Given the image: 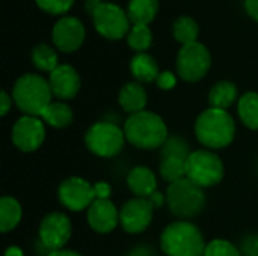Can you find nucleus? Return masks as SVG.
<instances>
[{
  "label": "nucleus",
  "mask_w": 258,
  "mask_h": 256,
  "mask_svg": "<svg viewBox=\"0 0 258 256\" xmlns=\"http://www.w3.org/2000/svg\"><path fill=\"white\" fill-rule=\"evenodd\" d=\"M124 133L125 139L141 149H156L168 140V128L163 119L147 110L130 115Z\"/></svg>",
  "instance_id": "f257e3e1"
},
{
  "label": "nucleus",
  "mask_w": 258,
  "mask_h": 256,
  "mask_svg": "<svg viewBox=\"0 0 258 256\" xmlns=\"http://www.w3.org/2000/svg\"><path fill=\"white\" fill-rule=\"evenodd\" d=\"M195 133L198 140L212 149H221L228 146L236 134V124L227 110L207 109L204 110L195 124Z\"/></svg>",
  "instance_id": "f03ea898"
},
{
  "label": "nucleus",
  "mask_w": 258,
  "mask_h": 256,
  "mask_svg": "<svg viewBox=\"0 0 258 256\" xmlns=\"http://www.w3.org/2000/svg\"><path fill=\"white\" fill-rule=\"evenodd\" d=\"M160 247L168 256H204L206 241L201 231L190 222H174L165 228Z\"/></svg>",
  "instance_id": "7ed1b4c3"
},
{
  "label": "nucleus",
  "mask_w": 258,
  "mask_h": 256,
  "mask_svg": "<svg viewBox=\"0 0 258 256\" xmlns=\"http://www.w3.org/2000/svg\"><path fill=\"white\" fill-rule=\"evenodd\" d=\"M50 83L36 74H26L20 77L14 86L12 98L17 107L29 116L41 118L44 110L51 104Z\"/></svg>",
  "instance_id": "20e7f679"
},
{
  "label": "nucleus",
  "mask_w": 258,
  "mask_h": 256,
  "mask_svg": "<svg viewBox=\"0 0 258 256\" xmlns=\"http://www.w3.org/2000/svg\"><path fill=\"white\" fill-rule=\"evenodd\" d=\"M166 202L172 214L181 219H189L203 211L206 207L204 189L184 178L169 184L166 192Z\"/></svg>",
  "instance_id": "39448f33"
},
{
  "label": "nucleus",
  "mask_w": 258,
  "mask_h": 256,
  "mask_svg": "<svg viewBox=\"0 0 258 256\" xmlns=\"http://www.w3.org/2000/svg\"><path fill=\"white\" fill-rule=\"evenodd\" d=\"M186 178L201 189L213 187L224 178V163L210 151H194L186 160Z\"/></svg>",
  "instance_id": "423d86ee"
},
{
  "label": "nucleus",
  "mask_w": 258,
  "mask_h": 256,
  "mask_svg": "<svg viewBox=\"0 0 258 256\" xmlns=\"http://www.w3.org/2000/svg\"><path fill=\"white\" fill-rule=\"evenodd\" d=\"M125 133L112 122H97L85 134L88 149L98 157H115L124 148Z\"/></svg>",
  "instance_id": "0eeeda50"
},
{
  "label": "nucleus",
  "mask_w": 258,
  "mask_h": 256,
  "mask_svg": "<svg viewBox=\"0 0 258 256\" xmlns=\"http://www.w3.org/2000/svg\"><path fill=\"white\" fill-rule=\"evenodd\" d=\"M212 59L209 50L198 42L183 45V48L178 53L177 57V69L181 78L187 81H198L201 80L209 68H210Z\"/></svg>",
  "instance_id": "6e6552de"
},
{
  "label": "nucleus",
  "mask_w": 258,
  "mask_h": 256,
  "mask_svg": "<svg viewBox=\"0 0 258 256\" xmlns=\"http://www.w3.org/2000/svg\"><path fill=\"white\" fill-rule=\"evenodd\" d=\"M92 17L97 30L109 39H119L128 32L130 18L113 3H98Z\"/></svg>",
  "instance_id": "1a4fd4ad"
},
{
  "label": "nucleus",
  "mask_w": 258,
  "mask_h": 256,
  "mask_svg": "<svg viewBox=\"0 0 258 256\" xmlns=\"http://www.w3.org/2000/svg\"><path fill=\"white\" fill-rule=\"evenodd\" d=\"M154 204L150 198H135L128 201L119 211V223L128 234H139L145 231L154 213Z\"/></svg>",
  "instance_id": "9d476101"
},
{
  "label": "nucleus",
  "mask_w": 258,
  "mask_h": 256,
  "mask_svg": "<svg viewBox=\"0 0 258 256\" xmlns=\"http://www.w3.org/2000/svg\"><path fill=\"white\" fill-rule=\"evenodd\" d=\"M57 195L62 205L71 211H82L85 208H89L97 199L94 186L79 177L65 180L59 186Z\"/></svg>",
  "instance_id": "9b49d317"
},
{
  "label": "nucleus",
  "mask_w": 258,
  "mask_h": 256,
  "mask_svg": "<svg viewBox=\"0 0 258 256\" xmlns=\"http://www.w3.org/2000/svg\"><path fill=\"white\" fill-rule=\"evenodd\" d=\"M45 139L44 122L36 116H23L20 118L12 128V142L14 145L24 152L36 151Z\"/></svg>",
  "instance_id": "f8f14e48"
},
{
  "label": "nucleus",
  "mask_w": 258,
  "mask_h": 256,
  "mask_svg": "<svg viewBox=\"0 0 258 256\" xmlns=\"http://www.w3.org/2000/svg\"><path fill=\"white\" fill-rule=\"evenodd\" d=\"M73 232L70 219L62 213H51L45 216L39 226L41 243L53 250H60L68 243Z\"/></svg>",
  "instance_id": "ddd939ff"
},
{
  "label": "nucleus",
  "mask_w": 258,
  "mask_h": 256,
  "mask_svg": "<svg viewBox=\"0 0 258 256\" xmlns=\"http://www.w3.org/2000/svg\"><path fill=\"white\" fill-rule=\"evenodd\" d=\"M88 222L95 232L109 234L119 223V211L110 199H95L88 208Z\"/></svg>",
  "instance_id": "4468645a"
},
{
  "label": "nucleus",
  "mask_w": 258,
  "mask_h": 256,
  "mask_svg": "<svg viewBox=\"0 0 258 256\" xmlns=\"http://www.w3.org/2000/svg\"><path fill=\"white\" fill-rule=\"evenodd\" d=\"M85 39L83 24L73 17L62 18L56 23L53 29V41L56 47L62 51H74L77 50Z\"/></svg>",
  "instance_id": "2eb2a0df"
},
{
  "label": "nucleus",
  "mask_w": 258,
  "mask_h": 256,
  "mask_svg": "<svg viewBox=\"0 0 258 256\" xmlns=\"http://www.w3.org/2000/svg\"><path fill=\"white\" fill-rule=\"evenodd\" d=\"M50 88L54 97L60 100H71L80 89V77L70 65H59L50 72Z\"/></svg>",
  "instance_id": "dca6fc26"
},
{
  "label": "nucleus",
  "mask_w": 258,
  "mask_h": 256,
  "mask_svg": "<svg viewBox=\"0 0 258 256\" xmlns=\"http://www.w3.org/2000/svg\"><path fill=\"white\" fill-rule=\"evenodd\" d=\"M128 189L138 196V198H150L157 192V180L153 170H150L145 166H138L133 170H130L127 177Z\"/></svg>",
  "instance_id": "f3484780"
},
{
  "label": "nucleus",
  "mask_w": 258,
  "mask_h": 256,
  "mask_svg": "<svg viewBox=\"0 0 258 256\" xmlns=\"http://www.w3.org/2000/svg\"><path fill=\"white\" fill-rule=\"evenodd\" d=\"M119 104L130 115L139 113L147 106V92L139 83H128L119 92Z\"/></svg>",
  "instance_id": "a211bd4d"
},
{
  "label": "nucleus",
  "mask_w": 258,
  "mask_h": 256,
  "mask_svg": "<svg viewBox=\"0 0 258 256\" xmlns=\"http://www.w3.org/2000/svg\"><path fill=\"white\" fill-rule=\"evenodd\" d=\"M130 69H132L135 78L142 83H151V81L157 80V77H159V66L156 63V60L151 56L144 54V53H141L132 59Z\"/></svg>",
  "instance_id": "6ab92c4d"
},
{
  "label": "nucleus",
  "mask_w": 258,
  "mask_h": 256,
  "mask_svg": "<svg viewBox=\"0 0 258 256\" xmlns=\"http://www.w3.org/2000/svg\"><path fill=\"white\" fill-rule=\"evenodd\" d=\"M159 2L157 0H130L128 3V18L133 24H145L151 23L157 14Z\"/></svg>",
  "instance_id": "aec40b11"
},
{
  "label": "nucleus",
  "mask_w": 258,
  "mask_h": 256,
  "mask_svg": "<svg viewBox=\"0 0 258 256\" xmlns=\"http://www.w3.org/2000/svg\"><path fill=\"white\" fill-rule=\"evenodd\" d=\"M236 98H237V88L230 81L216 83L209 94V101L212 107L221 110L228 109L236 101Z\"/></svg>",
  "instance_id": "412c9836"
},
{
  "label": "nucleus",
  "mask_w": 258,
  "mask_h": 256,
  "mask_svg": "<svg viewBox=\"0 0 258 256\" xmlns=\"http://www.w3.org/2000/svg\"><path fill=\"white\" fill-rule=\"evenodd\" d=\"M21 220V207L20 204L9 196L0 199V229L2 232L12 231Z\"/></svg>",
  "instance_id": "4be33fe9"
},
{
  "label": "nucleus",
  "mask_w": 258,
  "mask_h": 256,
  "mask_svg": "<svg viewBox=\"0 0 258 256\" xmlns=\"http://www.w3.org/2000/svg\"><path fill=\"white\" fill-rule=\"evenodd\" d=\"M41 119L50 127L65 128L73 122V110L65 103H51L41 115Z\"/></svg>",
  "instance_id": "5701e85b"
},
{
  "label": "nucleus",
  "mask_w": 258,
  "mask_h": 256,
  "mask_svg": "<svg viewBox=\"0 0 258 256\" xmlns=\"http://www.w3.org/2000/svg\"><path fill=\"white\" fill-rule=\"evenodd\" d=\"M239 116L242 122L251 128L258 130V94L255 92H248L239 100Z\"/></svg>",
  "instance_id": "b1692460"
},
{
  "label": "nucleus",
  "mask_w": 258,
  "mask_h": 256,
  "mask_svg": "<svg viewBox=\"0 0 258 256\" xmlns=\"http://www.w3.org/2000/svg\"><path fill=\"white\" fill-rule=\"evenodd\" d=\"M160 175L169 184L186 178V160L177 157H165L160 163Z\"/></svg>",
  "instance_id": "393cba45"
},
{
  "label": "nucleus",
  "mask_w": 258,
  "mask_h": 256,
  "mask_svg": "<svg viewBox=\"0 0 258 256\" xmlns=\"http://www.w3.org/2000/svg\"><path fill=\"white\" fill-rule=\"evenodd\" d=\"M32 62L33 65L41 69V71H54L59 65H57V56L54 53L53 48H50L48 45L45 44H41L38 47L33 48V53H32Z\"/></svg>",
  "instance_id": "a878e982"
},
{
  "label": "nucleus",
  "mask_w": 258,
  "mask_h": 256,
  "mask_svg": "<svg viewBox=\"0 0 258 256\" xmlns=\"http://www.w3.org/2000/svg\"><path fill=\"white\" fill-rule=\"evenodd\" d=\"M174 36L177 41H180L183 45L197 42L198 36V26L197 23L189 17H181L174 24Z\"/></svg>",
  "instance_id": "bb28decb"
},
{
  "label": "nucleus",
  "mask_w": 258,
  "mask_h": 256,
  "mask_svg": "<svg viewBox=\"0 0 258 256\" xmlns=\"http://www.w3.org/2000/svg\"><path fill=\"white\" fill-rule=\"evenodd\" d=\"M151 30L145 24H135L128 33V45L136 51H144L151 45Z\"/></svg>",
  "instance_id": "cd10ccee"
},
{
  "label": "nucleus",
  "mask_w": 258,
  "mask_h": 256,
  "mask_svg": "<svg viewBox=\"0 0 258 256\" xmlns=\"http://www.w3.org/2000/svg\"><path fill=\"white\" fill-rule=\"evenodd\" d=\"M163 155L187 160L190 152H189L187 143L184 140H181L178 137H168V140L163 145Z\"/></svg>",
  "instance_id": "c85d7f7f"
},
{
  "label": "nucleus",
  "mask_w": 258,
  "mask_h": 256,
  "mask_svg": "<svg viewBox=\"0 0 258 256\" xmlns=\"http://www.w3.org/2000/svg\"><path fill=\"white\" fill-rule=\"evenodd\" d=\"M204 256H240V252L227 240H213L207 244Z\"/></svg>",
  "instance_id": "c756f323"
},
{
  "label": "nucleus",
  "mask_w": 258,
  "mask_h": 256,
  "mask_svg": "<svg viewBox=\"0 0 258 256\" xmlns=\"http://www.w3.org/2000/svg\"><path fill=\"white\" fill-rule=\"evenodd\" d=\"M36 3L45 12L62 14V12H67L71 8L74 0H36Z\"/></svg>",
  "instance_id": "7c9ffc66"
},
{
  "label": "nucleus",
  "mask_w": 258,
  "mask_h": 256,
  "mask_svg": "<svg viewBox=\"0 0 258 256\" xmlns=\"http://www.w3.org/2000/svg\"><path fill=\"white\" fill-rule=\"evenodd\" d=\"M175 83H177L175 75H174L172 72H169V71L160 72L159 77H157V84H159L160 89H165V91L172 89V88L175 86Z\"/></svg>",
  "instance_id": "2f4dec72"
},
{
  "label": "nucleus",
  "mask_w": 258,
  "mask_h": 256,
  "mask_svg": "<svg viewBox=\"0 0 258 256\" xmlns=\"http://www.w3.org/2000/svg\"><path fill=\"white\" fill-rule=\"evenodd\" d=\"M94 190H95V196H97V199H109V196H110V192H112V189H110V186L107 184V183H97V184H94Z\"/></svg>",
  "instance_id": "473e14b6"
},
{
  "label": "nucleus",
  "mask_w": 258,
  "mask_h": 256,
  "mask_svg": "<svg viewBox=\"0 0 258 256\" xmlns=\"http://www.w3.org/2000/svg\"><path fill=\"white\" fill-rule=\"evenodd\" d=\"M11 106H12V98L6 92H2L0 94V115L5 116L9 112Z\"/></svg>",
  "instance_id": "72a5a7b5"
},
{
  "label": "nucleus",
  "mask_w": 258,
  "mask_h": 256,
  "mask_svg": "<svg viewBox=\"0 0 258 256\" xmlns=\"http://www.w3.org/2000/svg\"><path fill=\"white\" fill-rule=\"evenodd\" d=\"M245 8H246L248 14L258 21V0H246Z\"/></svg>",
  "instance_id": "f704fd0d"
},
{
  "label": "nucleus",
  "mask_w": 258,
  "mask_h": 256,
  "mask_svg": "<svg viewBox=\"0 0 258 256\" xmlns=\"http://www.w3.org/2000/svg\"><path fill=\"white\" fill-rule=\"evenodd\" d=\"M150 199H151V202L154 204L156 208H160V207L165 204V196H163L162 193H159V192H156L154 195H151Z\"/></svg>",
  "instance_id": "c9c22d12"
},
{
  "label": "nucleus",
  "mask_w": 258,
  "mask_h": 256,
  "mask_svg": "<svg viewBox=\"0 0 258 256\" xmlns=\"http://www.w3.org/2000/svg\"><path fill=\"white\" fill-rule=\"evenodd\" d=\"M48 256H82V255H79L77 252H73V250H63V249H60V250H53V252H50Z\"/></svg>",
  "instance_id": "e433bc0d"
},
{
  "label": "nucleus",
  "mask_w": 258,
  "mask_h": 256,
  "mask_svg": "<svg viewBox=\"0 0 258 256\" xmlns=\"http://www.w3.org/2000/svg\"><path fill=\"white\" fill-rule=\"evenodd\" d=\"M5 256H24V255H23L21 249H18V247H15V246H11V247H8V249H6Z\"/></svg>",
  "instance_id": "4c0bfd02"
},
{
  "label": "nucleus",
  "mask_w": 258,
  "mask_h": 256,
  "mask_svg": "<svg viewBox=\"0 0 258 256\" xmlns=\"http://www.w3.org/2000/svg\"><path fill=\"white\" fill-rule=\"evenodd\" d=\"M132 256H153V253L148 249H138L132 253Z\"/></svg>",
  "instance_id": "58836bf2"
},
{
  "label": "nucleus",
  "mask_w": 258,
  "mask_h": 256,
  "mask_svg": "<svg viewBox=\"0 0 258 256\" xmlns=\"http://www.w3.org/2000/svg\"><path fill=\"white\" fill-rule=\"evenodd\" d=\"M95 2H101V0H95Z\"/></svg>",
  "instance_id": "ea45409f"
}]
</instances>
